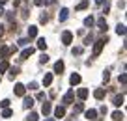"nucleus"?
Wrapping results in <instances>:
<instances>
[{
	"label": "nucleus",
	"mask_w": 127,
	"mask_h": 121,
	"mask_svg": "<svg viewBox=\"0 0 127 121\" xmlns=\"http://www.w3.org/2000/svg\"><path fill=\"white\" fill-rule=\"evenodd\" d=\"M105 43H108V37H103V39H97V41H95V45H94V58H97V56L101 54Z\"/></svg>",
	"instance_id": "f257e3e1"
},
{
	"label": "nucleus",
	"mask_w": 127,
	"mask_h": 121,
	"mask_svg": "<svg viewBox=\"0 0 127 121\" xmlns=\"http://www.w3.org/2000/svg\"><path fill=\"white\" fill-rule=\"evenodd\" d=\"M15 50H17V47H2L0 48V60H8V56Z\"/></svg>",
	"instance_id": "f03ea898"
},
{
	"label": "nucleus",
	"mask_w": 127,
	"mask_h": 121,
	"mask_svg": "<svg viewBox=\"0 0 127 121\" xmlns=\"http://www.w3.org/2000/svg\"><path fill=\"white\" fill-rule=\"evenodd\" d=\"M71 41H73V34H71L69 30H65V32L62 34V43H64V45H71Z\"/></svg>",
	"instance_id": "7ed1b4c3"
},
{
	"label": "nucleus",
	"mask_w": 127,
	"mask_h": 121,
	"mask_svg": "<svg viewBox=\"0 0 127 121\" xmlns=\"http://www.w3.org/2000/svg\"><path fill=\"white\" fill-rule=\"evenodd\" d=\"M73 97H75V90H69L67 93L64 95L62 102H64V104H71V102H73Z\"/></svg>",
	"instance_id": "20e7f679"
},
{
	"label": "nucleus",
	"mask_w": 127,
	"mask_h": 121,
	"mask_svg": "<svg viewBox=\"0 0 127 121\" xmlns=\"http://www.w3.org/2000/svg\"><path fill=\"white\" fill-rule=\"evenodd\" d=\"M15 95H19V97H24V93H26V88H24V84H15Z\"/></svg>",
	"instance_id": "39448f33"
},
{
	"label": "nucleus",
	"mask_w": 127,
	"mask_h": 121,
	"mask_svg": "<svg viewBox=\"0 0 127 121\" xmlns=\"http://www.w3.org/2000/svg\"><path fill=\"white\" fill-rule=\"evenodd\" d=\"M64 69H65L64 62H62V60H58V62L54 63V73H56V74H62V73H64Z\"/></svg>",
	"instance_id": "423d86ee"
},
{
	"label": "nucleus",
	"mask_w": 127,
	"mask_h": 121,
	"mask_svg": "<svg viewBox=\"0 0 127 121\" xmlns=\"http://www.w3.org/2000/svg\"><path fill=\"white\" fill-rule=\"evenodd\" d=\"M54 116H56V119H62V117L65 116V108H64V106H56L54 108Z\"/></svg>",
	"instance_id": "0eeeda50"
},
{
	"label": "nucleus",
	"mask_w": 127,
	"mask_h": 121,
	"mask_svg": "<svg viewBox=\"0 0 127 121\" xmlns=\"http://www.w3.org/2000/svg\"><path fill=\"white\" fill-rule=\"evenodd\" d=\"M67 17H69V9H67V8H64L62 11L58 13V21H60V23H64V21H67Z\"/></svg>",
	"instance_id": "6e6552de"
},
{
	"label": "nucleus",
	"mask_w": 127,
	"mask_h": 121,
	"mask_svg": "<svg viewBox=\"0 0 127 121\" xmlns=\"http://www.w3.org/2000/svg\"><path fill=\"white\" fill-rule=\"evenodd\" d=\"M32 54H34V48H32V47H28V48H24V50L23 52H21V60H28V58H30V56Z\"/></svg>",
	"instance_id": "1a4fd4ad"
},
{
	"label": "nucleus",
	"mask_w": 127,
	"mask_h": 121,
	"mask_svg": "<svg viewBox=\"0 0 127 121\" xmlns=\"http://www.w3.org/2000/svg\"><path fill=\"white\" fill-rule=\"evenodd\" d=\"M69 82H71V86H77V84H80V74H79V73H73L71 76H69Z\"/></svg>",
	"instance_id": "9d476101"
},
{
	"label": "nucleus",
	"mask_w": 127,
	"mask_h": 121,
	"mask_svg": "<svg viewBox=\"0 0 127 121\" xmlns=\"http://www.w3.org/2000/svg\"><path fill=\"white\" fill-rule=\"evenodd\" d=\"M94 97L97 99V101H101V99H105V90H103V88H97V90L94 91Z\"/></svg>",
	"instance_id": "9b49d317"
},
{
	"label": "nucleus",
	"mask_w": 127,
	"mask_h": 121,
	"mask_svg": "<svg viewBox=\"0 0 127 121\" xmlns=\"http://www.w3.org/2000/svg\"><path fill=\"white\" fill-rule=\"evenodd\" d=\"M51 110H52L51 102H43V106H41V112H43V116H49V114H51Z\"/></svg>",
	"instance_id": "f8f14e48"
},
{
	"label": "nucleus",
	"mask_w": 127,
	"mask_h": 121,
	"mask_svg": "<svg viewBox=\"0 0 127 121\" xmlns=\"http://www.w3.org/2000/svg\"><path fill=\"white\" fill-rule=\"evenodd\" d=\"M84 116L88 117V119H95V117H97V110H86V112H84Z\"/></svg>",
	"instance_id": "ddd939ff"
},
{
	"label": "nucleus",
	"mask_w": 127,
	"mask_h": 121,
	"mask_svg": "<svg viewBox=\"0 0 127 121\" xmlns=\"http://www.w3.org/2000/svg\"><path fill=\"white\" fill-rule=\"evenodd\" d=\"M37 35V26H28V37L34 39Z\"/></svg>",
	"instance_id": "4468645a"
},
{
	"label": "nucleus",
	"mask_w": 127,
	"mask_h": 121,
	"mask_svg": "<svg viewBox=\"0 0 127 121\" xmlns=\"http://www.w3.org/2000/svg\"><path fill=\"white\" fill-rule=\"evenodd\" d=\"M97 26H99V30H101V32H107V28H108V26H107V21H105L103 17L97 21Z\"/></svg>",
	"instance_id": "2eb2a0df"
},
{
	"label": "nucleus",
	"mask_w": 127,
	"mask_h": 121,
	"mask_svg": "<svg viewBox=\"0 0 127 121\" xmlns=\"http://www.w3.org/2000/svg\"><path fill=\"white\" fill-rule=\"evenodd\" d=\"M52 84V73H47L43 76V86H51Z\"/></svg>",
	"instance_id": "dca6fc26"
},
{
	"label": "nucleus",
	"mask_w": 127,
	"mask_h": 121,
	"mask_svg": "<svg viewBox=\"0 0 127 121\" xmlns=\"http://www.w3.org/2000/svg\"><path fill=\"white\" fill-rule=\"evenodd\" d=\"M77 95H79V99H80V101H84V99L88 97V90H86V88H80V90L77 91Z\"/></svg>",
	"instance_id": "f3484780"
},
{
	"label": "nucleus",
	"mask_w": 127,
	"mask_h": 121,
	"mask_svg": "<svg viewBox=\"0 0 127 121\" xmlns=\"http://www.w3.org/2000/svg\"><path fill=\"white\" fill-rule=\"evenodd\" d=\"M37 48H39V50H45V48H47V41H45V37L37 39Z\"/></svg>",
	"instance_id": "a211bd4d"
},
{
	"label": "nucleus",
	"mask_w": 127,
	"mask_h": 121,
	"mask_svg": "<svg viewBox=\"0 0 127 121\" xmlns=\"http://www.w3.org/2000/svg\"><path fill=\"white\" fill-rule=\"evenodd\" d=\"M123 101H125V95H116V97H114V104L116 106H122Z\"/></svg>",
	"instance_id": "6ab92c4d"
},
{
	"label": "nucleus",
	"mask_w": 127,
	"mask_h": 121,
	"mask_svg": "<svg viewBox=\"0 0 127 121\" xmlns=\"http://www.w3.org/2000/svg\"><path fill=\"white\" fill-rule=\"evenodd\" d=\"M112 119H114V121H123L125 116H123V112H114V114H112Z\"/></svg>",
	"instance_id": "aec40b11"
},
{
	"label": "nucleus",
	"mask_w": 127,
	"mask_h": 121,
	"mask_svg": "<svg viewBox=\"0 0 127 121\" xmlns=\"http://www.w3.org/2000/svg\"><path fill=\"white\" fill-rule=\"evenodd\" d=\"M23 106H24L26 110L32 108V106H34V99H32V97H26V99H24V104H23Z\"/></svg>",
	"instance_id": "412c9836"
},
{
	"label": "nucleus",
	"mask_w": 127,
	"mask_h": 121,
	"mask_svg": "<svg viewBox=\"0 0 127 121\" xmlns=\"http://www.w3.org/2000/svg\"><path fill=\"white\" fill-rule=\"evenodd\" d=\"M8 69H9L8 60H2V62H0V73H4V71H8Z\"/></svg>",
	"instance_id": "4be33fe9"
},
{
	"label": "nucleus",
	"mask_w": 127,
	"mask_h": 121,
	"mask_svg": "<svg viewBox=\"0 0 127 121\" xmlns=\"http://www.w3.org/2000/svg\"><path fill=\"white\" fill-rule=\"evenodd\" d=\"M94 23H95V21H94V17H86V19H84V26H88V28H92V26H94Z\"/></svg>",
	"instance_id": "5701e85b"
},
{
	"label": "nucleus",
	"mask_w": 127,
	"mask_h": 121,
	"mask_svg": "<svg viewBox=\"0 0 127 121\" xmlns=\"http://www.w3.org/2000/svg\"><path fill=\"white\" fill-rule=\"evenodd\" d=\"M19 73H21L19 67H9V78H13L15 74H19Z\"/></svg>",
	"instance_id": "b1692460"
},
{
	"label": "nucleus",
	"mask_w": 127,
	"mask_h": 121,
	"mask_svg": "<svg viewBox=\"0 0 127 121\" xmlns=\"http://www.w3.org/2000/svg\"><path fill=\"white\" fill-rule=\"evenodd\" d=\"M82 108H84V104H82V102H77V104L73 106V114H79V112H82Z\"/></svg>",
	"instance_id": "393cba45"
},
{
	"label": "nucleus",
	"mask_w": 127,
	"mask_h": 121,
	"mask_svg": "<svg viewBox=\"0 0 127 121\" xmlns=\"http://www.w3.org/2000/svg\"><path fill=\"white\" fill-rule=\"evenodd\" d=\"M116 32H118V35H125V24H118Z\"/></svg>",
	"instance_id": "a878e982"
},
{
	"label": "nucleus",
	"mask_w": 127,
	"mask_h": 121,
	"mask_svg": "<svg viewBox=\"0 0 127 121\" xmlns=\"http://www.w3.org/2000/svg\"><path fill=\"white\" fill-rule=\"evenodd\" d=\"M37 119H39V116L36 112H30V116L26 117V121H37Z\"/></svg>",
	"instance_id": "bb28decb"
},
{
	"label": "nucleus",
	"mask_w": 127,
	"mask_h": 121,
	"mask_svg": "<svg viewBox=\"0 0 127 121\" xmlns=\"http://www.w3.org/2000/svg\"><path fill=\"white\" fill-rule=\"evenodd\" d=\"M86 8H88V2H86V0H82V2H80L75 9H77V11H80V9H86Z\"/></svg>",
	"instance_id": "cd10ccee"
},
{
	"label": "nucleus",
	"mask_w": 127,
	"mask_h": 121,
	"mask_svg": "<svg viewBox=\"0 0 127 121\" xmlns=\"http://www.w3.org/2000/svg\"><path fill=\"white\" fill-rule=\"evenodd\" d=\"M2 117H6V119H8V117H11V110H9V108H6L4 112H2Z\"/></svg>",
	"instance_id": "c85d7f7f"
},
{
	"label": "nucleus",
	"mask_w": 127,
	"mask_h": 121,
	"mask_svg": "<svg viewBox=\"0 0 127 121\" xmlns=\"http://www.w3.org/2000/svg\"><path fill=\"white\" fill-rule=\"evenodd\" d=\"M71 52H73V56H75V54L79 56V54H82V48H80V47H75V48H73Z\"/></svg>",
	"instance_id": "c756f323"
},
{
	"label": "nucleus",
	"mask_w": 127,
	"mask_h": 121,
	"mask_svg": "<svg viewBox=\"0 0 127 121\" xmlns=\"http://www.w3.org/2000/svg\"><path fill=\"white\" fill-rule=\"evenodd\" d=\"M120 82H122V84H125V82H127V74H125V73L120 74Z\"/></svg>",
	"instance_id": "7c9ffc66"
},
{
	"label": "nucleus",
	"mask_w": 127,
	"mask_h": 121,
	"mask_svg": "<svg viewBox=\"0 0 127 121\" xmlns=\"http://www.w3.org/2000/svg\"><path fill=\"white\" fill-rule=\"evenodd\" d=\"M39 62H41V63H47V62H49V56H47V54H41Z\"/></svg>",
	"instance_id": "2f4dec72"
},
{
	"label": "nucleus",
	"mask_w": 127,
	"mask_h": 121,
	"mask_svg": "<svg viewBox=\"0 0 127 121\" xmlns=\"http://www.w3.org/2000/svg\"><path fill=\"white\" fill-rule=\"evenodd\" d=\"M92 41H94V35H88V37L84 39V45H90Z\"/></svg>",
	"instance_id": "473e14b6"
},
{
	"label": "nucleus",
	"mask_w": 127,
	"mask_h": 121,
	"mask_svg": "<svg viewBox=\"0 0 127 121\" xmlns=\"http://www.w3.org/2000/svg\"><path fill=\"white\" fill-rule=\"evenodd\" d=\"M0 106H2V108H8V106H9V101H8V99H4V101L0 102Z\"/></svg>",
	"instance_id": "72a5a7b5"
},
{
	"label": "nucleus",
	"mask_w": 127,
	"mask_h": 121,
	"mask_svg": "<svg viewBox=\"0 0 127 121\" xmlns=\"http://www.w3.org/2000/svg\"><path fill=\"white\" fill-rule=\"evenodd\" d=\"M47 21H49V17H47V15H41V19H39V23H41V24H45Z\"/></svg>",
	"instance_id": "f704fd0d"
},
{
	"label": "nucleus",
	"mask_w": 127,
	"mask_h": 121,
	"mask_svg": "<svg viewBox=\"0 0 127 121\" xmlns=\"http://www.w3.org/2000/svg\"><path fill=\"white\" fill-rule=\"evenodd\" d=\"M34 4L36 6H45V0H34Z\"/></svg>",
	"instance_id": "c9c22d12"
},
{
	"label": "nucleus",
	"mask_w": 127,
	"mask_h": 121,
	"mask_svg": "<svg viewBox=\"0 0 127 121\" xmlns=\"http://www.w3.org/2000/svg\"><path fill=\"white\" fill-rule=\"evenodd\" d=\"M108 78H110V74H108V71H105V74H103V80H105V82H108Z\"/></svg>",
	"instance_id": "e433bc0d"
},
{
	"label": "nucleus",
	"mask_w": 127,
	"mask_h": 121,
	"mask_svg": "<svg viewBox=\"0 0 127 121\" xmlns=\"http://www.w3.org/2000/svg\"><path fill=\"white\" fill-rule=\"evenodd\" d=\"M30 90H37V82H30Z\"/></svg>",
	"instance_id": "4c0bfd02"
},
{
	"label": "nucleus",
	"mask_w": 127,
	"mask_h": 121,
	"mask_svg": "<svg viewBox=\"0 0 127 121\" xmlns=\"http://www.w3.org/2000/svg\"><path fill=\"white\" fill-rule=\"evenodd\" d=\"M37 99H39V101H43V99H45V93H41V91H39V93H37Z\"/></svg>",
	"instance_id": "58836bf2"
},
{
	"label": "nucleus",
	"mask_w": 127,
	"mask_h": 121,
	"mask_svg": "<svg viewBox=\"0 0 127 121\" xmlns=\"http://www.w3.org/2000/svg\"><path fill=\"white\" fill-rule=\"evenodd\" d=\"M2 15H6V11H4V8L0 6V17H2Z\"/></svg>",
	"instance_id": "ea45409f"
},
{
	"label": "nucleus",
	"mask_w": 127,
	"mask_h": 121,
	"mask_svg": "<svg viewBox=\"0 0 127 121\" xmlns=\"http://www.w3.org/2000/svg\"><path fill=\"white\" fill-rule=\"evenodd\" d=\"M4 34V26H2V24H0V35Z\"/></svg>",
	"instance_id": "a19ab883"
},
{
	"label": "nucleus",
	"mask_w": 127,
	"mask_h": 121,
	"mask_svg": "<svg viewBox=\"0 0 127 121\" xmlns=\"http://www.w3.org/2000/svg\"><path fill=\"white\" fill-rule=\"evenodd\" d=\"M95 2H97V4H99V6H101V4H103V2H105V0H95Z\"/></svg>",
	"instance_id": "79ce46f5"
},
{
	"label": "nucleus",
	"mask_w": 127,
	"mask_h": 121,
	"mask_svg": "<svg viewBox=\"0 0 127 121\" xmlns=\"http://www.w3.org/2000/svg\"><path fill=\"white\" fill-rule=\"evenodd\" d=\"M6 2H8V0H0V4H6Z\"/></svg>",
	"instance_id": "37998d69"
},
{
	"label": "nucleus",
	"mask_w": 127,
	"mask_h": 121,
	"mask_svg": "<svg viewBox=\"0 0 127 121\" xmlns=\"http://www.w3.org/2000/svg\"><path fill=\"white\" fill-rule=\"evenodd\" d=\"M45 121H56V119H51V117H49V119H45Z\"/></svg>",
	"instance_id": "c03bdc74"
}]
</instances>
